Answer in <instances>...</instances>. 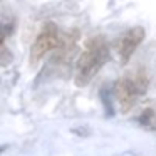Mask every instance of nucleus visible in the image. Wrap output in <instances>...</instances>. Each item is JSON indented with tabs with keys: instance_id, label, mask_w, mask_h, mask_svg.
Instances as JSON below:
<instances>
[{
	"instance_id": "f257e3e1",
	"label": "nucleus",
	"mask_w": 156,
	"mask_h": 156,
	"mask_svg": "<svg viewBox=\"0 0 156 156\" xmlns=\"http://www.w3.org/2000/svg\"><path fill=\"white\" fill-rule=\"evenodd\" d=\"M109 61V47L102 35H96L86 41L84 51L81 52L76 66V86L84 87L92 81L102 66Z\"/></svg>"
},
{
	"instance_id": "f03ea898",
	"label": "nucleus",
	"mask_w": 156,
	"mask_h": 156,
	"mask_svg": "<svg viewBox=\"0 0 156 156\" xmlns=\"http://www.w3.org/2000/svg\"><path fill=\"white\" fill-rule=\"evenodd\" d=\"M149 87V77L144 71H138L128 74L124 77L118 79L114 84V94L121 106L122 112H128L134 108V104L139 101V98L146 94Z\"/></svg>"
},
{
	"instance_id": "7ed1b4c3",
	"label": "nucleus",
	"mask_w": 156,
	"mask_h": 156,
	"mask_svg": "<svg viewBox=\"0 0 156 156\" xmlns=\"http://www.w3.org/2000/svg\"><path fill=\"white\" fill-rule=\"evenodd\" d=\"M64 42H66V34H61L57 25L45 24L30 47V64L32 66L39 64L42 61V57L51 51H61Z\"/></svg>"
},
{
	"instance_id": "20e7f679",
	"label": "nucleus",
	"mask_w": 156,
	"mask_h": 156,
	"mask_svg": "<svg viewBox=\"0 0 156 156\" xmlns=\"http://www.w3.org/2000/svg\"><path fill=\"white\" fill-rule=\"evenodd\" d=\"M144 29L136 25V27H131L129 30H126L121 37L118 39L116 42V49H118V54H119V59H121L122 64L131 59V55L134 54V51L141 45V42L144 41Z\"/></svg>"
},
{
	"instance_id": "39448f33",
	"label": "nucleus",
	"mask_w": 156,
	"mask_h": 156,
	"mask_svg": "<svg viewBox=\"0 0 156 156\" xmlns=\"http://www.w3.org/2000/svg\"><path fill=\"white\" fill-rule=\"evenodd\" d=\"M138 121L143 128L156 133V108H151V106H149V108H144L141 111V114H139Z\"/></svg>"
},
{
	"instance_id": "423d86ee",
	"label": "nucleus",
	"mask_w": 156,
	"mask_h": 156,
	"mask_svg": "<svg viewBox=\"0 0 156 156\" xmlns=\"http://www.w3.org/2000/svg\"><path fill=\"white\" fill-rule=\"evenodd\" d=\"M14 30H15V24H14V22H4V24H2V44H5L7 37Z\"/></svg>"
},
{
	"instance_id": "0eeeda50",
	"label": "nucleus",
	"mask_w": 156,
	"mask_h": 156,
	"mask_svg": "<svg viewBox=\"0 0 156 156\" xmlns=\"http://www.w3.org/2000/svg\"><path fill=\"white\" fill-rule=\"evenodd\" d=\"M10 59H12V55H10V52H9L7 45L2 44V49H0V64L5 67V66L9 64V61H10Z\"/></svg>"
}]
</instances>
